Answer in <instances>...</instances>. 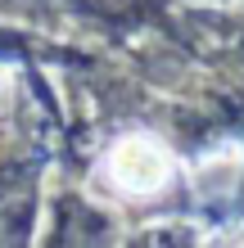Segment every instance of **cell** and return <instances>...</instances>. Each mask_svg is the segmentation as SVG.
I'll list each match as a JSON object with an SVG mask.
<instances>
[{
	"mask_svg": "<svg viewBox=\"0 0 244 248\" xmlns=\"http://www.w3.org/2000/svg\"><path fill=\"white\" fill-rule=\"evenodd\" d=\"M109 171H113V181L122 189H131V194H154V189L172 176V158H167V149L154 136H127L118 149H113Z\"/></svg>",
	"mask_w": 244,
	"mask_h": 248,
	"instance_id": "obj_1",
	"label": "cell"
}]
</instances>
